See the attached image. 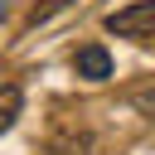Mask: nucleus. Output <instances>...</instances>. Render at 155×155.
Segmentation results:
<instances>
[{"label":"nucleus","instance_id":"nucleus-1","mask_svg":"<svg viewBox=\"0 0 155 155\" xmlns=\"http://www.w3.org/2000/svg\"><path fill=\"white\" fill-rule=\"evenodd\" d=\"M102 24H107V34H116V39L150 44V39H155V0H136V5H126V10H111Z\"/></svg>","mask_w":155,"mask_h":155},{"label":"nucleus","instance_id":"nucleus-2","mask_svg":"<svg viewBox=\"0 0 155 155\" xmlns=\"http://www.w3.org/2000/svg\"><path fill=\"white\" fill-rule=\"evenodd\" d=\"M73 68H78V78H87V82H107V78H111V53H107L102 44H82V48L73 53Z\"/></svg>","mask_w":155,"mask_h":155},{"label":"nucleus","instance_id":"nucleus-3","mask_svg":"<svg viewBox=\"0 0 155 155\" xmlns=\"http://www.w3.org/2000/svg\"><path fill=\"white\" fill-rule=\"evenodd\" d=\"M19 111H24V92H19L15 82H5V87H0V136L19 121Z\"/></svg>","mask_w":155,"mask_h":155},{"label":"nucleus","instance_id":"nucleus-4","mask_svg":"<svg viewBox=\"0 0 155 155\" xmlns=\"http://www.w3.org/2000/svg\"><path fill=\"white\" fill-rule=\"evenodd\" d=\"M87 150H92V136H87V131H78V136H73V131H63V136H53V140H48V150H44V155H87Z\"/></svg>","mask_w":155,"mask_h":155},{"label":"nucleus","instance_id":"nucleus-5","mask_svg":"<svg viewBox=\"0 0 155 155\" xmlns=\"http://www.w3.org/2000/svg\"><path fill=\"white\" fill-rule=\"evenodd\" d=\"M131 107L145 111V116L155 121V87H136V92H131Z\"/></svg>","mask_w":155,"mask_h":155}]
</instances>
